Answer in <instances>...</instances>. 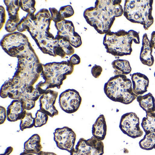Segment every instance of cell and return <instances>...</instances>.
Listing matches in <instances>:
<instances>
[{
	"instance_id": "obj_6",
	"label": "cell",
	"mask_w": 155,
	"mask_h": 155,
	"mask_svg": "<svg viewBox=\"0 0 155 155\" xmlns=\"http://www.w3.org/2000/svg\"><path fill=\"white\" fill-rule=\"evenodd\" d=\"M152 0L125 1L123 15L132 23L141 24L148 30L154 22L152 16Z\"/></svg>"
},
{
	"instance_id": "obj_23",
	"label": "cell",
	"mask_w": 155,
	"mask_h": 155,
	"mask_svg": "<svg viewBox=\"0 0 155 155\" xmlns=\"http://www.w3.org/2000/svg\"><path fill=\"white\" fill-rule=\"evenodd\" d=\"M141 126L145 134L155 131V113H147L142 119Z\"/></svg>"
},
{
	"instance_id": "obj_34",
	"label": "cell",
	"mask_w": 155,
	"mask_h": 155,
	"mask_svg": "<svg viewBox=\"0 0 155 155\" xmlns=\"http://www.w3.org/2000/svg\"><path fill=\"white\" fill-rule=\"evenodd\" d=\"M102 72V68L101 66L95 65L91 68V74L96 78H98L101 75Z\"/></svg>"
},
{
	"instance_id": "obj_39",
	"label": "cell",
	"mask_w": 155,
	"mask_h": 155,
	"mask_svg": "<svg viewBox=\"0 0 155 155\" xmlns=\"http://www.w3.org/2000/svg\"><path fill=\"white\" fill-rule=\"evenodd\" d=\"M13 147H8L7 148L4 153L1 154L0 155H9L13 151Z\"/></svg>"
},
{
	"instance_id": "obj_1",
	"label": "cell",
	"mask_w": 155,
	"mask_h": 155,
	"mask_svg": "<svg viewBox=\"0 0 155 155\" xmlns=\"http://www.w3.org/2000/svg\"><path fill=\"white\" fill-rule=\"evenodd\" d=\"M121 2L118 0L97 1L95 7L85 10L83 16L87 22L98 33L106 34L110 31L116 18L123 14Z\"/></svg>"
},
{
	"instance_id": "obj_35",
	"label": "cell",
	"mask_w": 155,
	"mask_h": 155,
	"mask_svg": "<svg viewBox=\"0 0 155 155\" xmlns=\"http://www.w3.org/2000/svg\"><path fill=\"white\" fill-rule=\"evenodd\" d=\"M7 119V112L6 108L2 106L0 107V124H3Z\"/></svg>"
},
{
	"instance_id": "obj_5",
	"label": "cell",
	"mask_w": 155,
	"mask_h": 155,
	"mask_svg": "<svg viewBox=\"0 0 155 155\" xmlns=\"http://www.w3.org/2000/svg\"><path fill=\"white\" fill-rule=\"evenodd\" d=\"M104 92L108 98L115 102L128 104L137 99L132 88V82L126 75H115L105 83Z\"/></svg>"
},
{
	"instance_id": "obj_29",
	"label": "cell",
	"mask_w": 155,
	"mask_h": 155,
	"mask_svg": "<svg viewBox=\"0 0 155 155\" xmlns=\"http://www.w3.org/2000/svg\"><path fill=\"white\" fill-rule=\"evenodd\" d=\"M59 12L65 19L68 18H71L74 14V10L71 5L61 7L59 10Z\"/></svg>"
},
{
	"instance_id": "obj_27",
	"label": "cell",
	"mask_w": 155,
	"mask_h": 155,
	"mask_svg": "<svg viewBox=\"0 0 155 155\" xmlns=\"http://www.w3.org/2000/svg\"><path fill=\"white\" fill-rule=\"evenodd\" d=\"M36 3V1L34 0L19 1V6L21 8L28 14H34L36 12V10L35 8Z\"/></svg>"
},
{
	"instance_id": "obj_2",
	"label": "cell",
	"mask_w": 155,
	"mask_h": 155,
	"mask_svg": "<svg viewBox=\"0 0 155 155\" xmlns=\"http://www.w3.org/2000/svg\"><path fill=\"white\" fill-rule=\"evenodd\" d=\"M26 16L29 21L27 30L40 49L44 54L54 56L55 37L50 32L52 20L49 11L42 9L35 15L28 14Z\"/></svg>"
},
{
	"instance_id": "obj_15",
	"label": "cell",
	"mask_w": 155,
	"mask_h": 155,
	"mask_svg": "<svg viewBox=\"0 0 155 155\" xmlns=\"http://www.w3.org/2000/svg\"><path fill=\"white\" fill-rule=\"evenodd\" d=\"M7 120L10 122H15L21 120L27 111L21 101L13 100L8 107Z\"/></svg>"
},
{
	"instance_id": "obj_9",
	"label": "cell",
	"mask_w": 155,
	"mask_h": 155,
	"mask_svg": "<svg viewBox=\"0 0 155 155\" xmlns=\"http://www.w3.org/2000/svg\"><path fill=\"white\" fill-rule=\"evenodd\" d=\"M104 146L103 142L92 137L86 140L80 139L70 155H103Z\"/></svg>"
},
{
	"instance_id": "obj_17",
	"label": "cell",
	"mask_w": 155,
	"mask_h": 155,
	"mask_svg": "<svg viewBox=\"0 0 155 155\" xmlns=\"http://www.w3.org/2000/svg\"><path fill=\"white\" fill-rule=\"evenodd\" d=\"M153 49L147 35L145 33L142 38V47L140 55V61L143 65L151 67L154 64V59L152 55Z\"/></svg>"
},
{
	"instance_id": "obj_8",
	"label": "cell",
	"mask_w": 155,
	"mask_h": 155,
	"mask_svg": "<svg viewBox=\"0 0 155 155\" xmlns=\"http://www.w3.org/2000/svg\"><path fill=\"white\" fill-rule=\"evenodd\" d=\"M1 46L8 55L18 59L37 56L28 38L21 32H15L5 35L1 40Z\"/></svg>"
},
{
	"instance_id": "obj_36",
	"label": "cell",
	"mask_w": 155,
	"mask_h": 155,
	"mask_svg": "<svg viewBox=\"0 0 155 155\" xmlns=\"http://www.w3.org/2000/svg\"><path fill=\"white\" fill-rule=\"evenodd\" d=\"M0 11H1V30H2L5 24L6 20V12H5V8L3 6H0Z\"/></svg>"
},
{
	"instance_id": "obj_28",
	"label": "cell",
	"mask_w": 155,
	"mask_h": 155,
	"mask_svg": "<svg viewBox=\"0 0 155 155\" xmlns=\"http://www.w3.org/2000/svg\"><path fill=\"white\" fill-rule=\"evenodd\" d=\"M49 116L39 110L36 113L35 117V127H40L48 123Z\"/></svg>"
},
{
	"instance_id": "obj_20",
	"label": "cell",
	"mask_w": 155,
	"mask_h": 155,
	"mask_svg": "<svg viewBox=\"0 0 155 155\" xmlns=\"http://www.w3.org/2000/svg\"><path fill=\"white\" fill-rule=\"evenodd\" d=\"M136 99L140 107L146 111L147 114L155 112V99L151 93L137 96Z\"/></svg>"
},
{
	"instance_id": "obj_33",
	"label": "cell",
	"mask_w": 155,
	"mask_h": 155,
	"mask_svg": "<svg viewBox=\"0 0 155 155\" xmlns=\"http://www.w3.org/2000/svg\"><path fill=\"white\" fill-rule=\"evenodd\" d=\"M53 53H54L55 57L59 56L61 57L62 58H65L67 55L63 49L57 44L56 40H55V45L53 47Z\"/></svg>"
},
{
	"instance_id": "obj_12",
	"label": "cell",
	"mask_w": 155,
	"mask_h": 155,
	"mask_svg": "<svg viewBox=\"0 0 155 155\" xmlns=\"http://www.w3.org/2000/svg\"><path fill=\"white\" fill-rule=\"evenodd\" d=\"M82 98L75 89H68L62 92L59 97V104L62 110L72 114L77 112L81 105Z\"/></svg>"
},
{
	"instance_id": "obj_26",
	"label": "cell",
	"mask_w": 155,
	"mask_h": 155,
	"mask_svg": "<svg viewBox=\"0 0 155 155\" xmlns=\"http://www.w3.org/2000/svg\"><path fill=\"white\" fill-rule=\"evenodd\" d=\"M20 129L23 131L26 129L31 128L35 127V118L32 117L31 112H27L24 117L21 120Z\"/></svg>"
},
{
	"instance_id": "obj_32",
	"label": "cell",
	"mask_w": 155,
	"mask_h": 155,
	"mask_svg": "<svg viewBox=\"0 0 155 155\" xmlns=\"http://www.w3.org/2000/svg\"><path fill=\"white\" fill-rule=\"evenodd\" d=\"M29 21L27 16L24 17L18 24L17 28L18 31L19 32H24L27 30L28 24Z\"/></svg>"
},
{
	"instance_id": "obj_14",
	"label": "cell",
	"mask_w": 155,
	"mask_h": 155,
	"mask_svg": "<svg viewBox=\"0 0 155 155\" xmlns=\"http://www.w3.org/2000/svg\"><path fill=\"white\" fill-rule=\"evenodd\" d=\"M58 96V92L48 90L40 97V110L51 117L58 115V110L55 106Z\"/></svg>"
},
{
	"instance_id": "obj_40",
	"label": "cell",
	"mask_w": 155,
	"mask_h": 155,
	"mask_svg": "<svg viewBox=\"0 0 155 155\" xmlns=\"http://www.w3.org/2000/svg\"><path fill=\"white\" fill-rule=\"evenodd\" d=\"M37 155H57L54 152H47V151H42L41 150L40 153Z\"/></svg>"
},
{
	"instance_id": "obj_30",
	"label": "cell",
	"mask_w": 155,
	"mask_h": 155,
	"mask_svg": "<svg viewBox=\"0 0 155 155\" xmlns=\"http://www.w3.org/2000/svg\"><path fill=\"white\" fill-rule=\"evenodd\" d=\"M20 21V19L13 21L9 19L5 25L6 31L10 33L15 32L16 31L18 30L17 27Z\"/></svg>"
},
{
	"instance_id": "obj_42",
	"label": "cell",
	"mask_w": 155,
	"mask_h": 155,
	"mask_svg": "<svg viewBox=\"0 0 155 155\" xmlns=\"http://www.w3.org/2000/svg\"><path fill=\"white\" fill-rule=\"evenodd\" d=\"M154 76H155V73H154Z\"/></svg>"
},
{
	"instance_id": "obj_25",
	"label": "cell",
	"mask_w": 155,
	"mask_h": 155,
	"mask_svg": "<svg viewBox=\"0 0 155 155\" xmlns=\"http://www.w3.org/2000/svg\"><path fill=\"white\" fill-rule=\"evenodd\" d=\"M55 39L57 44L63 49L67 56H72L74 54L75 52L74 48L65 37L57 34Z\"/></svg>"
},
{
	"instance_id": "obj_37",
	"label": "cell",
	"mask_w": 155,
	"mask_h": 155,
	"mask_svg": "<svg viewBox=\"0 0 155 155\" xmlns=\"http://www.w3.org/2000/svg\"><path fill=\"white\" fill-rule=\"evenodd\" d=\"M70 62L73 66L78 65L81 63V58L77 54H73L69 59Z\"/></svg>"
},
{
	"instance_id": "obj_4",
	"label": "cell",
	"mask_w": 155,
	"mask_h": 155,
	"mask_svg": "<svg viewBox=\"0 0 155 155\" xmlns=\"http://www.w3.org/2000/svg\"><path fill=\"white\" fill-rule=\"evenodd\" d=\"M74 67L69 60L43 64L44 70L41 74L44 81H41L36 86L40 94L42 95L48 90L55 87L60 89L67 76L73 73Z\"/></svg>"
},
{
	"instance_id": "obj_16",
	"label": "cell",
	"mask_w": 155,
	"mask_h": 155,
	"mask_svg": "<svg viewBox=\"0 0 155 155\" xmlns=\"http://www.w3.org/2000/svg\"><path fill=\"white\" fill-rule=\"evenodd\" d=\"M131 79L133 92L137 97L147 92L149 84L147 77L142 73L137 72L132 74Z\"/></svg>"
},
{
	"instance_id": "obj_10",
	"label": "cell",
	"mask_w": 155,
	"mask_h": 155,
	"mask_svg": "<svg viewBox=\"0 0 155 155\" xmlns=\"http://www.w3.org/2000/svg\"><path fill=\"white\" fill-rule=\"evenodd\" d=\"M119 127L124 134L132 138L141 137L143 131L140 127V120L134 112H129L122 115Z\"/></svg>"
},
{
	"instance_id": "obj_18",
	"label": "cell",
	"mask_w": 155,
	"mask_h": 155,
	"mask_svg": "<svg viewBox=\"0 0 155 155\" xmlns=\"http://www.w3.org/2000/svg\"><path fill=\"white\" fill-rule=\"evenodd\" d=\"M107 126L106 119L103 115H100L92 126V134L93 137L99 140L105 139L107 135Z\"/></svg>"
},
{
	"instance_id": "obj_11",
	"label": "cell",
	"mask_w": 155,
	"mask_h": 155,
	"mask_svg": "<svg viewBox=\"0 0 155 155\" xmlns=\"http://www.w3.org/2000/svg\"><path fill=\"white\" fill-rule=\"evenodd\" d=\"M53 134L54 141L60 149L69 153L74 149L77 135L73 130L68 127L58 128Z\"/></svg>"
},
{
	"instance_id": "obj_22",
	"label": "cell",
	"mask_w": 155,
	"mask_h": 155,
	"mask_svg": "<svg viewBox=\"0 0 155 155\" xmlns=\"http://www.w3.org/2000/svg\"><path fill=\"white\" fill-rule=\"evenodd\" d=\"M4 2L7 7V11L8 13L10 19L13 21L20 19L18 13L19 11L20 8L19 1L5 0Z\"/></svg>"
},
{
	"instance_id": "obj_31",
	"label": "cell",
	"mask_w": 155,
	"mask_h": 155,
	"mask_svg": "<svg viewBox=\"0 0 155 155\" xmlns=\"http://www.w3.org/2000/svg\"><path fill=\"white\" fill-rule=\"evenodd\" d=\"M49 11L51 15V18L52 20L55 22V23L61 22L62 21L65 20L61 15L59 11L55 8H50Z\"/></svg>"
},
{
	"instance_id": "obj_19",
	"label": "cell",
	"mask_w": 155,
	"mask_h": 155,
	"mask_svg": "<svg viewBox=\"0 0 155 155\" xmlns=\"http://www.w3.org/2000/svg\"><path fill=\"white\" fill-rule=\"evenodd\" d=\"M41 138L38 134L32 135L24 143V151L30 154L38 155L42 150Z\"/></svg>"
},
{
	"instance_id": "obj_21",
	"label": "cell",
	"mask_w": 155,
	"mask_h": 155,
	"mask_svg": "<svg viewBox=\"0 0 155 155\" xmlns=\"http://www.w3.org/2000/svg\"><path fill=\"white\" fill-rule=\"evenodd\" d=\"M111 64L115 70L114 73L115 75H127L131 72V68L130 62L126 60H116Z\"/></svg>"
},
{
	"instance_id": "obj_41",
	"label": "cell",
	"mask_w": 155,
	"mask_h": 155,
	"mask_svg": "<svg viewBox=\"0 0 155 155\" xmlns=\"http://www.w3.org/2000/svg\"><path fill=\"white\" fill-rule=\"evenodd\" d=\"M20 155H35V154H30V153H27V152H25V151H23L22 153H21Z\"/></svg>"
},
{
	"instance_id": "obj_7",
	"label": "cell",
	"mask_w": 155,
	"mask_h": 155,
	"mask_svg": "<svg viewBox=\"0 0 155 155\" xmlns=\"http://www.w3.org/2000/svg\"><path fill=\"white\" fill-rule=\"evenodd\" d=\"M0 96L2 98L8 97L12 99L18 100L23 103L26 110H31L35 107L36 101L41 95L33 86L26 84L20 87L10 79L2 86Z\"/></svg>"
},
{
	"instance_id": "obj_3",
	"label": "cell",
	"mask_w": 155,
	"mask_h": 155,
	"mask_svg": "<svg viewBox=\"0 0 155 155\" xmlns=\"http://www.w3.org/2000/svg\"><path fill=\"white\" fill-rule=\"evenodd\" d=\"M133 42L137 44L140 43L138 32L132 30L128 31L124 30L117 32L110 31L105 34L103 39L107 52L115 57L130 55Z\"/></svg>"
},
{
	"instance_id": "obj_13",
	"label": "cell",
	"mask_w": 155,
	"mask_h": 155,
	"mask_svg": "<svg viewBox=\"0 0 155 155\" xmlns=\"http://www.w3.org/2000/svg\"><path fill=\"white\" fill-rule=\"evenodd\" d=\"M55 26L58 31V34L65 37L72 47L78 48L81 46V37L75 31L72 21L65 19L61 22L55 23Z\"/></svg>"
},
{
	"instance_id": "obj_38",
	"label": "cell",
	"mask_w": 155,
	"mask_h": 155,
	"mask_svg": "<svg viewBox=\"0 0 155 155\" xmlns=\"http://www.w3.org/2000/svg\"><path fill=\"white\" fill-rule=\"evenodd\" d=\"M150 42L152 48L155 49V31H153L151 33Z\"/></svg>"
},
{
	"instance_id": "obj_24",
	"label": "cell",
	"mask_w": 155,
	"mask_h": 155,
	"mask_svg": "<svg viewBox=\"0 0 155 155\" xmlns=\"http://www.w3.org/2000/svg\"><path fill=\"white\" fill-rule=\"evenodd\" d=\"M139 146L141 149L145 150L155 149V131L145 134L143 138L140 141Z\"/></svg>"
}]
</instances>
